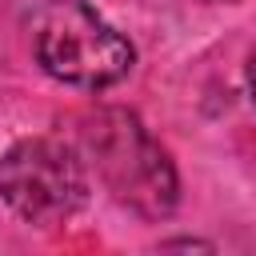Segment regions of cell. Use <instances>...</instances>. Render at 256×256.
Returning a JSON list of instances; mask_svg holds the SVG:
<instances>
[{
	"label": "cell",
	"mask_w": 256,
	"mask_h": 256,
	"mask_svg": "<svg viewBox=\"0 0 256 256\" xmlns=\"http://www.w3.org/2000/svg\"><path fill=\"white\" fill-rule=\"evenodd\" d=\"M0 196L28 224H60L84 204V172L72 148L48 136L16 140L0 156Z\"/></svg>",
	"instance_id": "2"
},
{
	"label": "cell",
	"mask_w": 256,
	"mask_h": 256,
	"mask_svg": "<svg viewBox=\"0 0 256 256\" xmlns=\"http://www.w3.org/2000/svg\"><path fill=\"white\" fill-rule=\"evenodd\" d=\"M36 60L48 76L76 88H108L132 72V44L88 4L60 0L36 24Z\"/></svg>",
	"instance_id": "1"
},
{
	"label": "cell",
	"mask_w": 256,
	"mask_h": 256,
	"mask_svg": "<svg viewBox=\"0 0 256 256\" xmlns=\"http://www.w3.org/2000/svg\"><path fill=\"white\" fill-rule=\"evenodd\" d=\"M92 148H96V164L104 180L132 208L148 216H164L176 204L172 164L128 116H104L100 128L92 132Z\"/></svg>",
	"instance_id": "3"
},
{
	"label": "cell",
	"mask_w": 256,
	"mask_h": 256,
	"mask_svg": "<svg viewBox=\"0 0 256 256\" xmlns=\"http://www.w3.org/2000/svg\"><path fill=\"white\" fill-rule=\"evenodd\" d=\"M248 92H252V104H256V48L248 56Z\"/></svg>",
	"instance_id": "4"
}]
</instances>
